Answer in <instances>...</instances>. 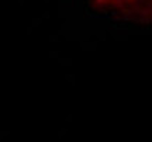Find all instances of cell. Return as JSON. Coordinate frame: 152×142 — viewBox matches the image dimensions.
Returning <instances> with one entry per match:
<instances>
[{
  "label": "cell",
  "mask_w": 152,
  "mask_h": 142,
  "mask_svg": "<svg viewBox=\"0 0 152 142\" xmlns=\"http://www.w3.org/2000/svg\"><path fill=\"white\" fill-rule=\"evenodd\" d=\"M87 3L92 10L114 20L152 25V0H87Z\"/></svg>",
  "instance_id": "6da1fadb"
}]
</instances>
